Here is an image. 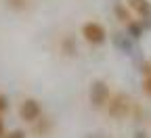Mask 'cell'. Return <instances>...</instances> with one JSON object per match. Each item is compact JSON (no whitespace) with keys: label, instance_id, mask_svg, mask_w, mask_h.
I'll return each mask as SVG.
<instances>
[{"label":"cell","instance_id":"1","mask_svg":"<svg viewBox=\"0 0 151 138\" xmlns=\"http://www.w3.org/2000/svg\"><path fill=\"white\" fill-rule=\"evenodd\" d=\"M134 111V103L126 92H118L111 94L109 103H107V113L111 119H126V117Z\"/></svg>","mask_w":151,"mask_h":138},{"label":"cell","instance_id":"2","mask_svg":"<svg viewBox=\"0 0 151 138\" xmlns=\"http://www.w3.org/2000/svg\"><path fill=\"white\" fill-rule=\"evenodd\" d=\"M88 98H90V105H92L94 109H103V107H107L109 98H111V90H109L107 82H103V80H94V82L90 84Z\"/></svg>","mask_w":151,"mask_h":138},{"label":"cell","instance_id":"3","mask_svg":"<svg viewBox=\"0 0 151 138\" xmlns=\"http://www.w3.org/2000/svg\"><path fill=\"white\" fill-rule=\"evenodd\" d=\"M82 38H84L88 44L99 46V44H103V42L107 40V31H105V27H103L101 23L88 21V23L82 25Z\"/></svg>","mask_w":151,"mask_h":138},{"label":"cell","instance_id":"4","mask_svg":"<svg viewBox=\"0 0 151 138\" xmlns=\"http://www.w3.org/2000/svg\"><path fill=\"white\" fill-rule=\"evenodd\" d=\"M19 115H21L23 122L36 124L42 117V105H40V101H36V98H25V101L21 103V107H19Z\"/></svg>","mask_w":151,"mask_h":138},{"label":"cell","instance_id":"5","mask_svg":"<svg viewBox=\"0 0 151 138\" xmlns=\"http://www.w3.org/2000/svg\"><path fill=\"white\" fill-rule=\"evenodd\" d=\"M126 6L130 9V13H137V17H141V21L151 19V2L149 0H126Z\"/></svg>","mask_w":151,"mask_h":138},{"label":"cell","instance_id":"6","mask_svg":"<svg viewBox=\"0 0 151 138\" xmlns=\"http://www.w3.org/2000/svg\"><path fill=\"white\" fill-rule=\"evenodd\" d=\"M113 15H116L118 21H122V23H126V25L132 21V13H130V9H128L126 4H122V2H116V4H113Z\"/></svg>","mask_w":151,"mask_h":138},{"label":"cell","instance_id":"7","mask_svg":"<svg viewBox=\"0 0 151 138\" xmlns=\"http://www.w3.org/2000/svg\"><path fill=\"white\" fill-rule=\"evenodd\" d=\"M126 29H128V34H130L132 40H139V38L143 36V31H145V23H143V21H134V19H132V21L126 25Z\"/></svg>","mask_w":151,"mask_h":138},{"label":"cell","instance_id":"8","mask_svg":"<svg viewBox=\"0 0 151 138\" xmlns=\"http://www.w3.org/2000/svg\"><path fill=\"white\" fill-rule=\"evenodd\" d=\"M50 119H46V117H40L36 124H34V134H38V136H44L48 130H50Z\"/></svg>","mask_w":151,"mask_h":138},{"label":"cell","instance_id":"9","mask_svg":"<svg viewBox=\"0 0 151 138\" xmlns=\"http://www.w3.org/2000/svg\"><path fill=\"white\" fill-rule=\"evenodd\" d=\"M61 50L65 52V54H76V42H73V38H65V40L61 42Z\"/></svg>","mask_w":151,"mask_h":138},{"label":"cell","instance_id":"10","mask_svg":"<svg viewBox=\"0 0 151 138\" xmlns=\"http://www.w3.org/2000/svg\"><path fill=\"white\" fill-rule=\"evenodd\" d=\"M6 2H9V6L13 11H25L27 4H29V0H6Z\"/></svg>","mask_w":151,"mask_h":138},{"label":"cell","instance_id":"11","mask_svg":"<svg viewBox=\"0 0 151 138\" xmlns=\"http://www.w3.org/2000/svg\"><path fill=\"white\" fill-rule=\"evenodd\" d=\"M116 46H118V48H124L126 52H130V44L122 38V34H116Z\"/></svg>","mask_w":151,"mask_h":138},{"label":"cell","instance_id":"12","mask_svg":"<svg viewBox=\"0 0 151 138\" xmlns=\"http://www.w3.org/2000/svg\"><path fill=\"white\" fill-rule=\"evenodd\" d=\"M4 138H27V136H25L23 130H13V132H9Z\"/></svg>","mask_w":151,"mask_h":138},{"label":"cell","instance_id":"13","mask_svg":"<svg viewBox=\"0 0 151 138\" xmlns=\"http://www.w3.org/2000/svg\"><path fill=\"white\" fill-rule=\"evenodd\" d=\"M143 92L147 96H151V77H145V80H143Z\"/></svg>","mask_w":151,"mask_h":138},{"label":"cell","instance_id":"14","mask_svg":"<svg viewBox=\"0 0 151 138\" xmlns=\"http://www.w3.org/2000/svg\"><path fill=\"white\" fill-rule=\"evenodd\" d=\"M6 107H9V101H6V96L0 92V115H2L4 111H6Z\"/></svg>","mask_w":151,"mask_h":138},{"label":"cell","instance_id":"15","mask_svg":"<svg viewBox=\"0 0 151 138\" xmlns=\"http://www.w3.org/2000/svg\"><path fill=\"white\" fill-rule=\"evenodd\" d=\"M141 71L145 73V77H151V61H147V63H143V67H141Z\"/></svg>","mask_w":151,"mask_h":138},{"label":"cell","instance_id":"16","mask_svg":"<svg viewBox=\"0 0 151 138\" xmlns=\"http://www.w3.org/2000/svg\"><path fill=\"white\" fill-rule=\"evenodd\" d=\"M6 136V132H4V119L0 117V138H4Z\"/></svg>","mask_w":151,"mask_h":138}]
</instances>
